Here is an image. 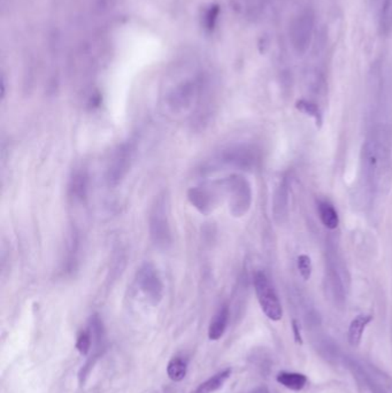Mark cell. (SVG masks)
Wrapping results in <instances>:
<instances>
[{
    "instance_id": "cell-1",
    "label": "cell",
    "mask_w": 392,
    "mask_h": 393,
    "mask_svg": "<svg viewBox=\"0 0 392 393\" xmlns=\"http://www.w3.org/2000/svg\"><path fill=\"white\" fill-rule=\"evenodd\" d=\"M362 174L371 191L383 189L392 169V135L386 128H376L362 147Z\"/></svg>"
},
{
    "instance_id": "cell-2",
    "label": "cell",
    "mask_w": 392,
    "mask_h": 393,
    "mask_svg": "<svg viewBox=\"0 0 392 393\" xmlns=\"http://www.w3.org/2000/svg\"><path fill=\"white\" fill-rule=\"evenodd\" d=\"M204 74L201 72L186 74L168 93V104L174 110H186L199 97L204 89Z\"/></svg>"
},
{
    "instance_id": "cell-3",
    "label": "cell",
    "mask_w": 392,
    "mask_h": 393,
    "mask_svg": "<svg viewBox=\"0 0 392 393\" xmlns=\"http://www.w3.org/2000/svg\"><path fill=\"white\" fill-rule=\"evenodd\" d=\"M149 228L153 244L157 248L166 250L171 244V231L168 220L167 198L161 194L157 198L156 201L151 207L149 216Z\"/></svg>"
},
{
    "instance_id": "cell-4",
    "label": "cell",
    "mask_w": 392,
    "mask_h": 393,
    "mask_svg": "<svg viewBox=\"0 0 392 393\" xmlns=\"http://www.w3.org/2000/svg\"><path fill=\"white\" fill-rule=\"evenodd\" d=\"M314 14L311 9L302 11L297 14L290 23L289 37L292 48L298 54L309 51L314 35Z\"/></svg>"
},
{
    "instance_id": "cell-5",
    "label": "cell",
    "mask_w": 392,
    "mask_h": 393,
    "mask_svg": "<svg viewBox=\"0 0 392 393\" xmlns=\"http://www.w3.org/2000/svg\"><path fill=\"white\" fill-rule=\"evenodd\" d=\"M253 283H255L258 301L265 315L272 321H280L283 316L281 301L264 271L255 273Z\"/></svg>"
},
{
    "instance_id": "cell-6",
    "label": "cell",
    "mask_w": 392,
    "mask_h": 393,
    "mask_svg": "<svg viewBox=\"0 0 392 393\" xmlns=\"http://www.w3.org/2000/svg\"><path fill=\"white\" fill-rule=\"evenodd\" d=\"M226 190L229 194V207L234 216H243L249 211L252 194L250 184L244 177L233 175L225 182Z\"/></svg>"
},
{
    "instance_id": "cell-7",
    "label": "cell",
    "mask_w": 392,
    "mask_h": 393,
    "mask_svg": "<svg viewBox=\"0 0 392 393\" xmlns=\"http://www.w3.org/2000/svg\"><path fill=\"white\" fill-rule=\"evenodd\" d=\"M135 153V146L132 143H125L119 146L112 155L107 167L108 184L115 185L122 181L132 167V159Z\"/></svg>"
},
{
    "instance_id": "cell-8",
    "label": "cell",
    "mask_w": 392,
    "mask_h": 393,
    "mask_svg": "<svg viewBox=\"0 0 392 393\" xmlns=\"http://www.w3.org/2000/svg\"><path fill=\"white\" fill-rule=\"evenodd\" d=\"M137 283L144 295L153 305H158L164 295V284L158 269L152 263H144L137 274Z\"/></svg>"
},
{
    "instance_id": "cell-9",
    "label": "cell",
    "mask_w": 392,
    "mask_h": 393,
    "mask_svg": "<svg viewBox=\"0 0 392 393\" xmlns=\"http://www.w3.org/2000/svg\"><path fill=\"white\" fill-rule=\"evenodd\" d=\"M222 161L240 169H250L253 167L257 161V157L253 150L246 146H236L227 150L222 154Z\"/></svg>"
},
{
    "instance_id": "cell-10",
    "label": "cell",
    "mask_w": 392,
    "mask_h": 393,
    "mask_svg": "<svg viewBox=\"0 0 392 393\" xmlns=\"http://www.w3.org/2000/svg\"><path fill=\"white\" fill-rule=\"evenodd\" d=\"M189 200L203 214H208L216 206V197L211 189L197 187L189 191Z\"/></svg>"
},
{
    "instance_id": "cell-11",
    "label": "cell",
    "mask_w": 392,
    "mask_h": 393,
    "mask_svg": "<svg viewBox=\"0 0 392 393\" xmlns=\"http://www.w3.org/2000/svg\"><path fill=\"white\" fill-rule=\"evenodd\" d=\"M287 209H289V192L285 182H282L276 189L274 201H272V211L276 220L282 224L287 219Z\"/></svg>"
},
{
    "instance_id": "cell-12",
    "label": "cell",
    "mask_w": 392,
    "mask_h": 393,
    "mask_svg": "<svg viewBox=\"0 0 392 393\" xmlns=\"http://www.w3.org/2000/svg\"><path fill=\"white\" fill-rule=\"evenodd\" d=\"M371 320H373V316L361 314V315L356 316L351 321L349 331H347V340H349L351 346L356 347V346L360 345L366 328L371 323Z\"/></svg>"
},
{
    "instance_id": "cell-13",
    "label": "cell",
    "mask_w": 392,
    "mask_h": 393,
    "mask_svg": "<svg viewBox=\"0 0 392 393\" xmlns=\"http://www.w3.org/2000/svg\"><path fill=\"white\" fill-rule=\"evenodd\" d=\"M228 321H229V308L223 306L211 322L208 328V338L211 340H219L226 332Z\"/></svg>"
},
{
    "instance_id": "cell-14",
    "label": "cell",
    "mask_w": 392,
    "mask_h": 393,
    "mask_svg": "<svg viewBox=\"0 0 392 393\" xmlns=\"http://www.w3.org/2000/svg\"><path fill=\"white\" fill-rule=\"evenodd\" d=\"M276 381L289 390L300 391L307 384V377L300 372H281L276 376Z\"/></svg>"
},
{
    "instance_id": "cell-15",
    "label": "cell",
    "mask_w": 392,
    "mask_h": 393,
    "mask_svg": "<svg viewBox=\"0 0 392 393\" xmlns=\"http://www.w3.org/2000/svg\"><path fill=\"white\" fill-rule=\"evenodd\" d=\"M88 184H89V177L85 170H78L73 175L69 185V191L72 194L73 198L78 200H83L87 197Z\"/></svg>"
},
{
    "instance_id": "cell-16",
    "label": "cell",
    "mask_w": 392,
    "mask_h": 393,
    "mask_svg": "<svg viewBox=\"0 0 392 393\" xmlns=\"http://www.w3.org/2000/svg\"><path fill=\"white\" fill-rule=\"evenodd\" d=\"M231 370H225L218 372L216 375L213 376L211 379H207L204 383H201L195 391L191 393H213L219 390L223 387L227 379L231 377Z\"/></svg>"
},
{
    "instance_id": "cell-17",
    "label": "cell",
    "mask_w": 392,
    "mask_h": 393,
    "mask_svg": "<svg viewBox=\"0 0 392 393\" xmlns=\"http://www.w3.org/2000/svg\"><path fill=\"white\" fill-rule=\"evenodd\" d=\"M317 209H319V216H320L321 222L326 228L334 230L339 226V213L329 201H320L319 206H317Z\"/></svg>"
},
{
    "instance_id": "cell-18",
    "label": "cell",
    "mask_w": 392,
    "mask_h": 393,
    "mask_svg": "<svg viewBox=\"0 0 392 393\" xmlns=\"http://www.w3.org/2000/svg\"><path fill=\"white\" fill-rule=\"evenodd\" d=\"M378 30L382 36L392 35V0H383L378 15Z\"/></svg>"
},
{
    "instance_id": "cell-19",
    "label": "cell",
    "mask_w": 392,
    "mask_h": 393,
    "mask_svg": "<svg viewBox=\"0 0 392 393\" xmlns=\"http://www.w3.org/2000/svg\"><path fill=\"white\" fill-rule=\"evenodd\" d=\"M317 351L326 360L334 362V364H339L341 359V352H339V347L335 345V342L327 340V338L321 340L320 344L317 345Z\"/></svg>"
},
{
    "instance_id": "cell-20",
    "label": "cell",
    "mask_w": 392,
    "mask_h": 393,
    "mask_svg": "<svg viewBox=\"0 0 392 393\" xmlns=\"http://www.w3.org/2000/svg\"><path fill=\"white\" fill-rule=\"evenodd\" d=\"M168 377L174 382H181L186 376V362L182 357H175L167 366Z\"/></svg>"
},
{
    "instance_id": "cell-21",
    "label": "cell",
    "mask_w": 392,
    "mask_h": 393,
    "mask_svg": "<svg viewBox=\"0 0 392 393\" xmlns=\"http://www.w3.org/2000/svg\"><path fill=\"white\" fill-rule=\"evenodd\" d=\"M296 108L302 113L313 117L319 125H321V122H322L320 110H319V108H317L314 103L307 102V100H300V102L297 103Z\"/></svg>"
},
{
    "instance_id": "cell-22",
    "label": "cell",
    "mask_w": 392,
    "mask_h": 393,
    "mask_svg": "<svg viewBox=\"0 0 392 393\" xmlns=\"http://www.w3.org/2000/svg\"><path fill=\"white\" fill-rule=\"evenodd\" d=\"M92 342L90 331H82L76 340V349L82 355H87L90 352Z\"/></svg>"
},
{
    "instance_id": "cell-23",
    "label": "cell",
    "mask_w": 392,
    "mask_h": 393,
    "mask_svg": "<svg viewBox=\"0 0 392 393\" xmlns=\"http://www.w3.org/2000/svg\"><path fill=\"white\" fill-rule=\"evenodd\" d=\"M297 265H298V269H300L302 278L309 281L312 275L311 258L309 256H305V254H302V256H298Z\"/></svg>"
},
{
    "instance_id": "cell-24",
    "label": "cell",
    "mask_w": 392,
    "mask_h": 393,
    "mask_svg": "<svg viewBox=\"0 0 392 393\" xmlns=\"http://www.w3.org/2000/svg\"><path fill=\"white\" fill-rule=\"evenodd\" d=\"M292 329H294L295 340L298 344H302V335H300V325L297 321L292 322Z\"/></svg>"
},
{
    "instance_id": "cell-25",
    "label": "cell",
    "mask_w": 392,
    "mask_h": 393,
    "mask_svg": "<svg viewBox=\"0 0 392 393\" xmlns=\"http://www.w3.org/2000/svg\"><path fill=\"white\" fill-rule=\"evenodd\" d=\"M249 393H270V390L266 387H258L250 391Z\"/></svg>"
},
{
    "instance_id": "cell-26",
    "label": "cell",
    "mask_w": 392,
    "mask_h": 393,
    "mask_svg": "<svg viewBox=\"0 0 392 393\" xmlns=\"http://www.w3.org/2000/svg\"><path fill=\"white\" fill-rule=\"evenodd\" d=\"M369 3L374 4L376 3L377 0H369Z\"/></svg>"
}]
</instances>
